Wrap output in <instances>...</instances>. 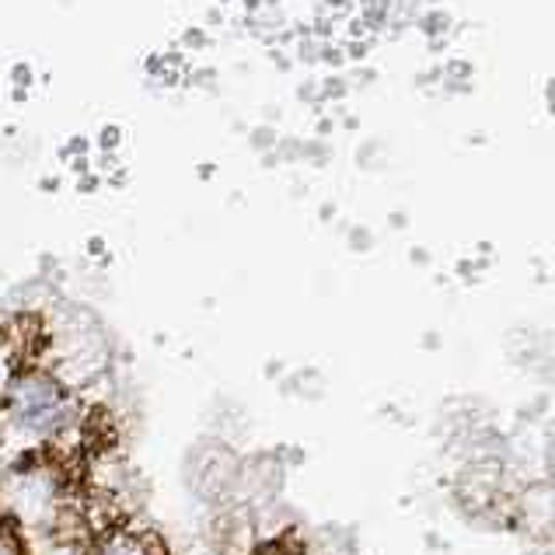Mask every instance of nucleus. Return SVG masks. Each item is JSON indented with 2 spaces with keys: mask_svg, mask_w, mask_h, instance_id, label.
Instances as JSON below:
<instances>
[{
  "mask_svg": "<svg viewBox=\"0 0 555 555\" xmlns=\"http://www.w3.org/2000/svg\"><path fill=\"white\" fill-rule=\"evenodd\" d=\"M105 555H147V548L144 542H133V538H116Z\"/></svg>",
  "mask_w": 555,
  "mask_h": 555,
  "instance_id": "5",
  "label": "nucleus"
},
{
  "mask_svg": "<svg viewBox=\"0 0 555 555\" xmlns=\"http://www.w3.org/2000/svg\"><path fill=\"white\" fill-rule=\"evenodd\" d=\"M8 99L14 102V105H25L28 99H31V88H11V94Z\"/></svg>",
  "mask_w": 555,
  "mask_h": 555,
  "instance_id": "12",
  "label": "nucleus"
},
{
  "mask_svg": "<svg viewBox=\"0 0 555 555\" xmlns=\"http://www.w3.org/2000/svg\"><path fill=\"white\" fill-rule=\"evenodd\" d=\"M144 74L154 77V81H162V77H165V56L162 53H147L144 56Z\"/></svg>",
  "mask_w": 555,
  "mask_h": 555,
  "instance_id": "6",
  "label": "nucleus"
},
{
  "mask_svg": "<svg viewBox=\"0 0 555 555\" xmlns=\"http://www.w3.org/2000/svg\"><path fill=\"white\" fill-rule=\"evenodd\" d=\"M105 182H108V185H113V189H126V182H130V171H126V168L119 165V168H116V171H113V176H108Z\"/></svg>",
  "mask_w": 555,
  "mask_h": 555,
  "instance_id": "9",
  "label": "nucleus"
},
{
  "mask_svg": "<svg viewBox=\"0 0 555 555\" xmlns=\"http://www.w3.org/2000/svg\"><path fill=\"white\" fill-rule=\"evenodd\" d=\"M39 189H42V193H56V189H60V179H53V176H50V179H42Z\"/></svg>",
  "mask_w": 555,
  "mask_h": 555,
  "instance_id": "13",
  "label": "nucleus"
},
{
  "mask_svg": "<svg viewBox=\"0 0 555 555\" xmlns=\"http://www.w3.org/2000/svg\"><path fill=\"white\" fill-rule=\"evenodd\" d=\"M214 176V165H199V179H210Z\"/></svg>",
  "mask_w": 555,
  "mask_h": 555,
  "instance_id": "15",
  "label": "nucleus"
},
{
  "mask_svg": "<svg viewBox=\"0 0 555 555\" xmlns=\"http://www.w3.org/2000/svg\"><path fill=\"white\" fill-rule=\"evenodd\" d=\"M8 81H11V88H36V67H31V63H25V60L11 63Z\"/></svg>",
  "mask_w": 555,
  "mask_h": 555,
  "instance_id": "4",
  "label": "nucleus"
},
{
  "mask_svg": "<svg viewBox=\"0 0 555 555\" xmlns=\"http://www.w3.org/2000/svg\"><path fill=\"white\" fill-rule=\"evenodd\" d=\"M56 157H60V162H67V165L74 162V157H91V140L85 133H74L70 140H63V144H60Z\"/></svg>",
  "mask_w": 555,
  "mask_h": 555,
  "instance_id": "3",
  "label": "nucleus"
},
{
  "mask_svg": "<svg viewBox=\"0 0 555 555\" xmlns=\"http://www.w3.org/2000/svg\"><path fill=\"white\" fill-rule=\"evenodd\" d=\"M122 140H126L122 126L119 122H105L102 130H99V137H94V151H99V154H119Z\"/></svg>",
  "mask_w": 555,
  "mask_h": 555,
  "instance_id": "2",
  "label": "nucleus"
},
{
  "mask_svg": "<svg viewBox=\"0 0 555 555\" xmlns=\"http://www.w3.org/2000/svg\"><path fill=\"white\" fill-rule=\"evenodd\" d=\"M206 42H210V39H206L203 28H185L182 31V46H185V50H203Z\"/></svg>",
  "mask_w": 555,
  "mask_h": 555,
  "instance_id": "7",
  "label": "nucleus"
},
{
  "mask_svg": "<svg viewBox=\"0 0 555 555\" xmlns=\"http://www.w3.org/2000/svg\"><path fill=\"white\" fill-rule=\"evenodd\" d=\"M102 176H99V171H88V176H81V179H77V193H99V189H102Z\"/></svg>",
  "mask_w": 555,
  "mask_h": 555,
  "instance_id": "8",
  "label": "nucleus"
},
{
  "mask_svg": "<svg viewBox=\"0 0 555 555\" xmlns=\"http://www.w3.org/2000/svg\"><path fill=\"white\" fill-rule=\"evenodd\" d=\"M11 402H14V412H18L28 426H50L63 409V391L53 377L25 374V377L14 380Z\"/></svg>",
  "mask_w": 555,
  "mask_h": 555,
  "instance_id": "1",
  "label": "nucleus"
},
{
  "mask_svg": "<svg viewBox=\"0 0 555 555\" xmlns=\"http://www.w3.org/2000/svg\"><path fill=\"white\" fill-rule=\"evenodd\" d=\"M70 171H74L77 179L88 176V171H94V168H91V157H74V162H70Z\"/></svg>",
  "mask_w": 555,
  "mask_h": 555,
  "instance_id": "11",
  "label": "nucleus"
},
{
  "mask_svg": "<svg viewBox=\"0 0 555 555\" xmlns=\"http://www.w3.org/2000/svg\"><path fill=\"white\" fill-rule=\"evenodd\" d=\"M102 248H105V245H102V237H91V242H88V251H94V256H99Z\"/></svg>",
  "mask_w": 555,
  "mask_h": 555,
  "instance_id": "14",
  "label": "nucleus"
},
{
  "mask_svg": "<svg viewBox=\"0 0 555 555\" xmlns=\"http://www.w3.org/2000/svg\"><path fill=\"white\" fill-rule=\"evenodd\" d=\"M116 168H119V154H99V171H108V176H113Z\"/></svg>",
  "mask_w": 555,
  "mask_h": 555,
  "instance_id": "10",
  "label": "nucleus"
}]
</instances>
